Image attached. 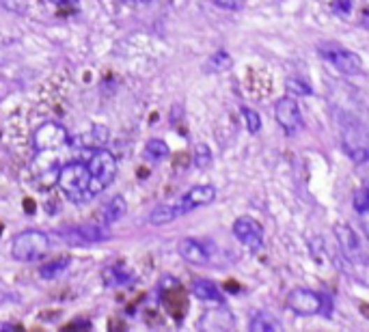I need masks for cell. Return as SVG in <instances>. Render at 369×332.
<instances>
[{
  "mask_svg": "<svg viewBox=\"0 0 369 332\" xmlns=\"http://www.w3.org/2000/svg\"><path fill=\"white\" fill-rule=\"evenodd\" d=\"M231 231L236 236V240L240 244H244L246 248H251V250H259L263 246V229L261 224L251 218V216H240L236 218L233 226H231Z\"/></svg>",
  "mask_w": 369,
  "mask_h": 332,
  "instance_id": "obj_10",
  "label": "cell"
},
{
  "mask_svg": "<svg viewBox=\"0 0 369 332\" xmlns=\"http://www.w3.org/2000/svg\"><path fill=\"white\" fill-rule=\"evenodd\" d=\"M210 71L218 73V71H227L231 67V57L225 52V50H220V52H214L210 59H208V65H205Z\"/></svg>",
  "mask_w": 369,
  "mask_h": 332,
  "instance_id": "obj_20",
  "label": "cell"
},
{
  "mask_svg": "<svg viewBox=\"0 0 369 332\" xmlns=\"http://www.w3.org/2000/svg\"><path fill=\"white\" fill-rule=\"evenodd\" d=\"M89 171H91V188L93 194L97 196L100 192H104L117 177V158L104 147H97L91 158L87 162Z\"/></svg>",
  "mask_w": 369,
  "mask_h": 332,
  "instance_id": "obj_4",
  "label": "cell"
},
{
  "mask_svg": "<svg viewBox=\"0 0 369 332\" xmlns=\"http://www.w3.org/2000/svg\"><path fill=\"white\" fill-rule=\"evenodd\" d=\"M249 328L255 330V332H268V330H279L281 326H279L277 319H273V317L266 315V313H255L251 317V322H249Z\"/></svg>",
  "mask_w": 369,
  "mask_h": 332,
  "instance_id": "obj_19",
  "label": "cell"
},
{
  "mask_svg": "<svg viewBox=\"0 0 369 332\" xmlns=\"http://www.w3.org/2000/svg\"><path fill=\"white\" fill-rule=\"evenodd\" d=\"M363 24H365V27H369V13H367V15L363 17Z\"/></svg>",
  "mask_w": 369,
  "mask_h": 332,
  "instance_id": "obj_27",
  "label": "cell"
},
{
  "mask_svg": "<svg viewBox=\"0 0 369 332\" xmlns=\"http://www.w3.org/2000/svg\"><path fill=\"white\" fill-rule=\"evenodd\" d=\"M50 250V236L37 231V229H27L13 238L11 242V257L22 264H31L41 259Z\"/></svg>",
  "mask_w": 369,
  "mask_h": 332,
  "instance_id": "obj_3",
  "label": "cell"
},
{
  "mask_svg": "<svg viewBox=\"0 0 369 332\" xmlns=\"http://www.w3.org/2000/svg\"><path fill=\"white\" fill-rule=\"evenodd\" d=\"M102 278H104V285L108 287H119V285H126L132 280V274L130 272H123L119 266H113V268H106L102 272Z\"/></svg>",
  "mask_w": 369,
  "mask_h": 332,
  "instance_id": "obj_18",
  "label": "cell"
},
{
  "mask_svg": "<svg viewBox=\"0 0 369 332\" xmlns=\"http://www.w3.org/2000/svg\"><path fill=\"white\" fill-rule=\"evenodd\" d=\"M178 252L184 261L190 266H208L210 264V250L203 242L194 240V238H184L178 244Z\"/></svg>",
  "mask_w": 369,
  "mask_h": 332,
  "instance_id": "obj_11",
  "label": "cell"
},
{
  "mask_svg": "<svg viewBox=\"0 0 369 332\" xmlns=\"http://www.w3.org/2000/svg\"><path fill=\"white\" fill-rule=\"evenodd\" d=\"M285 306L294 313V315H301V317H311V315H319L324 309V298L322 294H317L313 289L307 287H296L291 289L285 298Z\"/></svg>",
  "mask_w": 369,
  "mask_h": 332,
  "instance_id": "obj_6",
  "label": "cell"
},
{
  "mask_svg": "<svg viewBox=\"0 0 369 332\" xmlns=\"http://www.w3.org/2000/svg\"><path fill=\"white\" fill-rule=\"evenodd\" d=\"M50 5H55V7H63V9H69V7H76L80 0H48Z\"/></svg>",
  "mask_w": 369,
  "mask_h": 332,
  "instance_id": "obj_24",
  "label": "cell"
},
{
  "mask_svg": "<svg viewBox=\"0 0 369 332\" xmlns=\"http://www.w3.org/2000/svg\"><path fill=\"white\" fill-rule=\"evenodd\" d=\"M57 238L67 246H91L97 242H104L110 233L102 226L95 224H76V226H63L57 231Z\"/></svg>",
  "mask_w": 369,
  "mask_h": 332,
  "instance_id": "obj_8",
  "label": "cell"
},
{
  "mask_svg": "<svg viewBox=\"0 0 369 332\" xmlns=\"http://www.w3.org/2000/svg\"><path fill=\"white\" fill-rule=\"evenodd\" d=\"M126 210H128L126 199H123L121 194H117V196H113V199L106 203V205H104L102 218H104L106 224H115L117 220H121L123 216H126Z\"/></svg>",
  "mask_w": 369,
  "mask_h": 332,
  "instance_id": "obj_14",
  "label": "cell"
},
{
  "mask_svg": "<svg viewBox=\"0 0 369 332\" xmlns=\"http://www.w3.org/2000/svg\"><path fill=\"white\" fill-rule=\"evenodd\" d=\"M275 119L277 123L281 125V130L289 136L294 134H298L301 132V127H303V115H301V106H298V101L285 95L281 99H277V104H275Z\"/></svg>",
  "mask_w": 369,
  "mask_h": 332,
  "instance_id": "obj_9",
  "label": "cell"
},
{
  "mask_svg": "<svg viewBox=\"0 0 369 332\" xmlns=\"http://www.w3.org/2000/svg\"><path fill=\"white\" fill-rule=\"evenodd\" d=\"M0 7L5 11H11V13H27L29 9V0H0Z\"/></svg>",
  "mask_w": 369,
  "mask_h": 332,
  "instance_id": "obj_23",
  "label": "cell"
},
{
  "mask_svg": "<svg viewBox=\"0 0 369 332\" xmlns=\"http://www.w3.org/2000/svg\"><path fill=\"white\" fill-rule=\"evenodd\" d=\"M214 199H216V188L214 186H210V184L192 186L180 199L171 201V203H164V205L156 208L150 216H147V220H150L152 224H156V226H164L168 222L182 218L184 214H190L196 208L210 205V203H214Z\"/></svg>",
  "mask_w": 369,
  "mask_h": 332,
  "instance_id": "obj_1",
  "label": "cell"
},
{
  "mask_svg": "<svg viewBox=\"0 0 369 332\" xmlns=\"http://www.w3.org/2000/svg\"><path fill=\"white\" fill-rule=\"evenodd\" d=\"M57 186L71 203H89L95 199L91 188V171L85 162H67L57 173Z\"/></svg>",
  "mask_w": 369,
  "mask_h": 332,
  "instance_id": "obj_2",
  "label": "cell"
},
{
  "mask_svg": "<svg viewBox=\"0 0 369 332\" xmlns=\"http://www.w3.org/2000/svg\"><path fill=\"white\" fill-rule=\"evenodd\" d=\"M69 270V259H57V261H50V264H45L39 268V276L45 278V280H57L61 278L65 272Z\"/></svg>",
  "mask_w": 369,
  "mask_h": 332,
  "instance_id": "obj_17",
  "label": "cell"
},
{
  "mask_svg": "<svg viewBox=\"0 0 369 332\" xmlns=\"http://www.w3.org/2000/svg\"><path fill=\"white\" fill-rule=\"evenodd\" d=\"M212 164V151L205 143H199L194 147V166L196 168H208Z\"/></svg>",
  "mask_w": 369,
  "mask_h": 332,
  "instance_id": "obj_22",
  "label": "cell"
},
{
  "mask_svg": "<svg viewBox=\"0 0 369 332\" xmlns=\"http://www.w3.org/2000/svg\"><path fill=\"white\" fill-rule=\"evenodd\" d=\"M168 153H171V149L162 138H152V140H147L143 156L150 162H162V160L168 158Z\"/></svg>",
  "mask_w": 369,
  "mask_h": 332,
  "instance_id": "obj_15",
  "label": "cell"
},
{
  "mask_svg": "<svg viewBox=\"0 0 369 332\" xmlns=\"http://www.w3.org/2000/svg\"><path fill=\"white\" fill-rule=\"evenodd\" d=\"M354 210L361 218V224L365 229V233L369 236V190H359L352 199Z\"/></svg>",
  "mask_w": 369,
  "mask_h": 332,
  "instance_id": "obj_16",
  "label": "cell"
},
{
  "mask_svg": "<svg viewBox=\"0 0 369 332\" xmlns=\"http://www.w3.org/2000/svg\"><path fill=\"white\" fill-rule=\"evenodd\" d=\"M242 117L246 123V130H249L251 134H257L261 130V117L257 115V110H253L249 106H242Z\"/></svg>",
  "mask_w": 369,
  "mask_h": 332,
  "instance_id": "obj_21",
  "label": "cell"
},
{
  "mask_svg": "<svg viewBox=\"0 0 369 332\" xmlns=\"http://www.w3.org/2000/svg\"><path fill=\"white\" fill-rule=\"evenodd\" d=\"M218 7H225V9H238L242 5V0H214Z\"/></svg>",
  "mask_w": 369,
  "mask_h": 332,
  "instance_id": "obj_25",
  "label": "cell"
},
{
  "mask_svg": "<svg viewBox=\"0 0 369 332\" xmlns=\"http://www.w3.org/2000/svg\"><path fill=\"white\" fill-rule=\"evenodd\" d=\"M335 236L341 244V250L343 254L350 259V261H361L363 259V248H361V242L356 238V233L352 231V229L348 224H339L335 229Z\"/></svg>",
  "mask_w": 369,
  "mask_h": 332,
  "instance_id": "obj_12",
  "label": "cell"
},
{
  "mask_svg": "<svg viewBox=\"0 0 369 332\" xmlns=\"http://www.w3.org/2000/svg\"><path fill=\"white\" fill-rule=\"evenodd\" d=\"M190 291L194 298H199L203 302H223V294H220V289L208 278H194L190 285Z\"/></svg>",
  "mask_w": 369,
  "mask_h": 332,
  "instance_id": "obj_13",
  "label": "cell"
},
{
  "mask_svg": "<svg viewBox=\"0 0 369 332\" xmlns=\"http://www.w3.org/2000/svg\"><path fill=\"white\" fill-rule=\"evenodd\" d=\"M69 143V132L67 127L57 123V121H45L41 123L35 134H33V147L37 153H48V151H57Z\"/></svg>",
  "mask_w": 369,
  "mask_h": 332,
  "instance_id": "obj_7",
  "label": "cell"
},
{
  "mask_svg": "<svg viewBox=\"0 0 369 332\" xmlns=\"http://www.w3.org/2000/svg\"><path fill=\"white\" fill-rule=\"evenodd\" d=\"M143 3H150V0H143Z\"/></svg>",
  "mask_w": 369,
  "mask_h": 332,
  "instance_id": "obj_28",
  "label": "cell"
},
{
  "mask_svg": "<svg viewBox=\"0 0 369 332\" xmlns=\"http://www.w3.org/2000/svg\"><path fill=\"white\" fill-rule=\"evenodd\" d=\"M317 52L324 61H328L337 71L346 73V75H356L363 73V61L356 52L352 50L337 45V43H319L317 45Z\"/></svg>",
  "mask_w": 369,
  "mask_h": 332,
  "instance_id": "obj_5",
  "label": "cell"
},
{
  "mask_svg": "<svg viewBox=\"0 0 369 332\" xmlns=\"http://www.w3.org/2000/svg\"><path fill=\"white\" fill-rule=\"evenodd\" d=\"M0 330H13L11 324H0Z\"/></svg>",
  "mask_w": 369,
  "mask_h": 332,
  "instance_id": "obj_26",
  "label": "cell"
}]
</instances>
